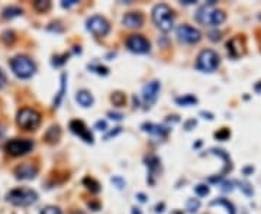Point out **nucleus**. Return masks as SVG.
<instances>
[{
  "instance_id": "36",
  "label": "nucleus",
  "mask_w": 261,
  "mask_h": 214,
  "mask_svg": "<svg viewBox=\"0 0 261 214\" xmlns=\"http://www.w3.org/2000/svg\"><path fill=\"white\" fill-rule=\"evenodd\" d=\"M109 117L113 119V120H122L124 116H122L121 113H112V111H110V113H109Z\"/></svg>"
},
{
  "instance_id": "15",
  "label": "nucleus",
  "mask_w": 261,
  "mask_h": 214,
  "mask_svg": "<svg viewBox=\"0 0 261 214\" xmlns=\"http://www.w3.org/2000/svg\"><path fill=\"white\" fill-rule=\"evenodd\" d=\"M142 129L148 133L157 135V136H166L169 133V128L160 126V125H154V123H145L142 125Z\"/></svg>"
},
{
  "instance_id": "34",
  "label": "nucleus",
  "mask_w": 261,
  "mask_h": 214,
  "mask_svg": "<svg viewBox=\"0 0 261 214\" xmlns=\"http://www.w3.org/2000/svg\"><path fill=\"white\" fill-rule=\"evenodd\" d=\"M94 128L97 129V130H106V129H108V125H106L105 120H99V122L94 125Z\"/></svg>"
},
{
  "instance_id": "32",
  "label": "nucleus",
  "mask_w": 261,
  "mask_h": 214,
  "mask_svg": "<svg viewBox=\"0 0 261 214\" xmlns=\"http://www.w3.org/2000/svg\"><path fill=\"white\" fill-rule=\"evenodd\" d=\"M67 58H68V55H63V57H54V60H52V65H54V67H60V65L64 64Z\"/></svg>"
},
{
  "instance_id": "37",
  "label": "nucleus",
  "mask_w": 261,
  "mask_h": 214,
  "mask_svg": "<svg viewBox=\"0 0 261 214\" xmlns=\"http://www.w3.org/2000/svg\"><path fill=\"white\" fill-rule=\"evenodd\" d=\"M61 4H63V7H70V6H73V4H77V0H68V1L64 0Z\"/></svg>"
},
{
  "instance_id": "3",
  "label": "nucleus",
  "mask_w": 261,
  "mask_h": 214,
  "mask_svg": "<svg viewBox=\"0 0 261 214\" xmlns=\"http://www.w3.org/2000/svg\"><path fill=\"white\" fill-rule=\"evenodd\" d=\"M10 68L15 72V75L19 77V78H29L37 71L35 63L26 55H18V57L12 58L10 60Z\"/></svg>"
},
{
  "instance_id": "38",
  "label": "nucleus",
  "mask_w": 261,
  "mask_h": 214,
  "mask_svg": "<svg viewBox=\"0 0 261 214\" xmlns=\"http://www.w3.org/2000/svg\"><path fill=\"white\" fill-rule=\"evenodd\" d=\"M222 190L223 191H232V182H225L222 185Z\"/></svg>"
},
{
  "instance_id": "14",
  "label": "nucleus",
  "mask_w": 261,
  "mask_h": 214,
  "mask_svg": "<svg viewBox=\"0 0 261 214\" xmlns=\"http://www.w3.org/2000/svg\"><path fill=\"white\" fill-rule=\"evenodd\" d=\"M122 23L127 28H141L144 25V16L141 13H136V12H130L124 16Z\"/></svg>"
},
{
  "instance_id": "24",
  "label": "nucleus",
  "mask_w": 261,
  "mask_h": 214,
  "mask_svg": "<svg viewBox=\"0 0 261 214\" xmlns=\"http://www.w3.org/2000/svg\"><path fill=\"white\" fill-rule=\"evenodd\" d=\"M199 207H200V201H199V200L192 198V200L187 201V212H189V213H195V212H197Z\"/></svg>"
},
{
  "instance_id": "25",
  "label": "nucleus",
  "mask_w": 261,
  "mask_h": 214,
  "mask_svg": "<svg viewBox=\"0 0 261 214\" xmlns=\"http://www.w3.org/2000/svg\"><path fill=\"white\" fill-rule=\"evenodd\" d=\"M125 96L122 94V93H115L113 96H112V102H113V105H116V106H122L124 103H125Z\"/></svg>"
},
{
  "instance_id": "41",
  "label": "nucleus",
  "mask_w": 261,
  "mask_h": 214,
  "mask_svg": "<svg viewBox=\"0 0 261 214\" xmlns=\"http://www.w3.org/2000/svg\"><path fill=\"white\" fill-rule=\"evenodd\" d=\"M250 172H254V168H253V167H247V168H244V174H245V175L250 174Z\"/></svg>"
},
{
  "instance_id": "7",
  "label": "nucleus",
  "mask_w": 261,
  "mask_h": 214,
  "mask_svg": "<svg viewBox=\"0 0 261 214\" xmlns=\"http://www.w3.org/2000/svg\"><path fill=\"white\" fill-rule=\"evenodd\" d=\"M32 148H34V143L32 141H28V139H10L4 146L6 152L12 156H23L28 152H31Z\"/></svg>"
},
{
  "instance_id": "43",
  "label": "nucleus",
  "mask_w": 261,
  "mask_h": 214,
  "mask_svg": "<svg viewBox=\"0 0 261 214\" xmlns=\"http://www.w3.org/2000/svg\"><path fill=\"white\" fill-rule=\"evenodd\" d=\"M138 197H139L141 201H145V195H144V194H138Z\"/></svg>"
},
{
  "instance_id": "4",
  "label": "nucleus",
  "mask_w": 261,
  "mask_h": 214,
  "mask_svg": "<svg viewBox=\"0 0 261 214\" xmlns=\"http://www.w3.org/2000/svg\"><path fill=\"white\" fill-rule=\"evenodd\" d=\"M7 201L13 206L18 207H28L32 206L34 203H37L38 200V194L35 193L31 188H15L10 193L7 194Z\"/></svg>"
},
{
  "instance_id": "9",
  "label": "nucleus",
  "mask_w": 261,
  "mask_h": 214,
  "mask_svg": "<svg viewBox=\"0 0 261 214\" xmlns=\"http://www.w3.org/2000/svg\"><path fill=\"white\" fill-rule=\"evenodd\" d=\"M177 38L183 43H196L202 39V34L199 29H196L190 25H181L177 28Z\"/></svg>"
},
{
  "instance_id": "23",
  "label": "nucleus",
  "mask_w": 261,
  "mask_h": 214,
  "mask_svg": "<svg viewBox=\"0 0 261 214\" xmlns=\"http://www.w3.org/2000/svg\"><path fill=\"white\" fill-rule=\"evenodd\" d=\"M34 6H35L37 10L45 12V10H48V9L51 7V3H49L48 0H37V1L34 3Z\"/></svg>"
},
{
  "instance_id": "13",
  "label": "nucleus",
  "mask_w": 261,
  "mask_h": 214,
  "mask_svg": "<svg viewBox=\"0 0 261 214\" xmlns=\"http://www.w3.org/2000/svg\"><path fill=\"white\" fill-rule=\"evenodd\" d=\"M38 174V168L29 162L21 164L19 167H16L15 170V175L18 179H34Z\"/></svg>"
},
{
  "instance_id": "40",
  "label": "nucleus",
  "mask_w": 261,
  "mask_h": 214,
  "mask_svg": "<svg viewBox=\"0 0 261 214\" xmlns=\"http://www.w3.org/2000/svg\"><path fill=\"white\" fill-rule=\"evenodd\" d=\"M190 126H196V120H190V122L186 123V129L187 130H190Z\"/></svg>"
},
{
  "instance_id": "39",
  "label": "nucleus",
  "mask_w": 261,
  "mask_h": 214,
  "mask_svg": "<svg viewBox=\"0 0 261 214\" xmlns=\"http://www.w3.org/2000/svg\"><path fill=\"white\" fill-rule=\"evenodd\" d=\"M200 114H202V116H206L205 119H209V120H212V119H214V114H211V113H206V111H202Z\"/></svg>"
},
{
  "instance_id": "20",
  "label": "nucleus",
  "mask_w": 261,
  "mask_h": 214,
  "mask_svg": "<svg viewBox=\"0 0 261 214\" xmlns=\"http://www.w3.org/2000/svg\"><path fill=\"white\" fill-rule=\"evenodd\" d=\"M22 9L21 7H16V6H10V7H6L3 10V18L6 19H12V18H16V16H21Z\"/></svg>"
},
{
  "instance_id": "16",
  "label": "nucleus",
  "mask_w": 261,
  "mask_h": 214,
  "mask_svg": "<svg viewBox=\"0 0 261 214\" xmlns=\"http://www.w3.org/2000/svg\"><path fill=\"white\" fill-rule=\"evenodd\" d=\"M76 100H77V103H79L80 106L83 107H90L93 105V96H91L88 91H86V90L79 91L77 96H76Z\"/></svg>"
},
{
  "instance_id": "6",
  "label": "nucleus",
  "mask_w": 261,
  "mask_h": 214,
  "mask_svg": "<svg viewBox=\"0 0 261 214\" xmlns=\"http://www.w3.org/2000/svg\"><path fill=\"white\" fill-rule=\"evenodd\" d=\"M16 122L25 130H35L41 125V114L37 110H34V108L25 107V108L19 110Z\"/></svg>"
},
{
  "instance_id": "46",
  "label": "nucleus",
  "mask_w": 261,
  "mask_h": 214,
  "mask_svg": "<svg viewBox=\"0 0 261 214\" xmlns=\"http://www.w3.org/2000/svg\"><path fill=\"white\" fill-rule=\"evenodd\" d=\"M73 214H85V213H82V212H76V213H73Z\"/></svg>"
},
{
  "instance_id": "11",
  "label": "nucleus",
  "mask_w": 261,
  "mask_h": 214,
  "mask_svg": "<svg viewBox=\"0 0 261 214\" xmlns=\"http://www.w3.org/2000/svg\"><path fill=\"white\" fill-rule=\"evenodd\" d=\"M160 88H161V86H160L158 81H151V83L144 86V88H142V100H144L145 106L150 107L157 102Z\"/></svg>"
},
{
  "instance_id": "45",
  "label": "nucleus",
  "mask_w": 261,
  "mask_h": 214,
  "mask_svg": "<svg viewBox=\"0 0 261 214\" xmlns=\"http://www.w3.org/2000/svg\"><path fill=\"white\" fill-rule=\"evenodd\" d=\"M172 214H183V213H181V212H178V210H175V212H173Z\"/></svg>"
},
{
  "instance_id": "8",
  "label": "nucleus",
  "mask_w": 261,
  "mask_h": 214,
  "mask_svg": "<svg viewBox=\"0 0 261 214\" xmlns=\"http://www.w3.org/2000/svg\"><path fill=\"white\" fill-rule=\"evenodd\" d=\"M87 29L93 34V35H96V36H106L109 34V31H110V25H109V22L103 18V16H99V15H94V16H91L86 23Z\"/></svg>"
},
{
  "instance_id": "33",
  "label": "nucleus",
  "mask_w": 261,
  "mask_h": 214,
  "mask_svg": "<svg viewBox=\"0 0 261 214\" xmlns=\"http://www.w3.org/2000/svg\"><path fill=\"white\" fill-rule=\"evenodd\" d=\"M6 84H7V77H6V74L3 72V70L0 68V88H3Z\"/></svg>"
},
{
  "instance_id": "29",
  "label": "nucleus",
  "mask_w": 261,
  "mask_h": 214,
  "mask_svg": "<svg viewBox=\"0 0 261 214\" xmlns=\"http://www.w3.org/2000/svg\"><path fill=\"white\" fill-rule=\"evenodd\" d=\"M41 214H63L61 210L58 207H54V206H49V207H45Z\"/></svg>"
},
{
  "instance_id": "19",
  "label": "nucleus",
  "mask_w": 261,
  "mask_h": 214,
  "mask_svg": "<svg viewBox=\"0 0 261 214\" xmlns=\"http://www.w3.org/2000/svg\"><path fill=\"white\" fill-rule=\"evenodd\" d=\"M175 103L180 105V106H193V105L197 103V99H196L195 96H192V94H186L183 97H177Z\"/></svg>"
},
{
  "instance_id": "26",
  "label": "nucleus",
  "mask_w": 261,
  "mask_h": 214,
  "mask_svg": "<svg viewBox=\"0 0 261 214\" xmlns=\"http://www.w3.org/2000/svg\"><path fill=\"white\" fill-rule=\"evenodd\" d=\"M195 193L197 194L199 197H205V195L209 194V187L205 185V184H199V185H196L195 187Z\"/></svg>"
},
{
  "instance_id": "18",
  "label": "nucleus",
  "mask_w": 261,
  "mask_h": 214,
  "mask_svg": "<svg viewBox=\"0 0 261 214\" xmlns=\"http://www.w3.org/2000/svg\"><path fill=\"white\" fill-rule=\"evenodd\" d=\"M60 135H61L60 128H58V126H52V128H49V130L45 133V139H46L49 143H54V142H57V141L60 139Z\"/></svg>"
},
{
  "instance_id": "42",
  "label": "nucleus",
  "mask_w": 261,
  "mask_h": 214,
  "mask_svg": "<svg viewBox=\"0 0 261 214\" xmlns=\"http://www.w3.org/2000/svg\"><path fill=\"white\" fill-rule=\"evenodd\" d=\"M254 88H256V91H259V93H260L261 91V81H260V84H256V87H254Z\"/></svg>"
},
{
  "instance_id": "17",
  "label": "nucleus",
  "mask_w": 261,
  "mask_h": 214,
  "mask_svg": "<svg viewBox=\"0 0 261 214\" xmlns=\"http://www.w3.org/2000/svg\"><path fill=\"white\" fill-rule=\"evenodd\" d=\"M211 206H225L228 214H235V207H234V204H232L229 200H226V198H218V200H214V201L211 203Z\"/></svg>"
},
{
  "instance_id": "27",
  "label": "nucleus",
  "mask_w": 261,
  "mask_h": 214,
  "mask_svg": "<svg viewBox=\"0 0 261 214\" xmlns=\"http://www.w3.org/2000/svg\"><path fill=\"white\" fill-rule=\"evenodd\" d=\"M229 130L228 129H220L219 132L215 133V138H217L218 141H225V139H228L229 138Z\"/></svg>"
},
{
  "instance_id": "1",
  "label": "nucleus",
  "mask_w": 261,
  "mask_h": 214,
  "mask_svg": "<svg viewBox=\"0 0 261 214\" xmlns=\"http://www.w3.org/2000/svg\"><path fill=\"white\" fill-rule=\"evenodd\" d=\"M215 4V0H211L208 4L202 6L197 13H196V21L199 22L200 25H205V26H218L220 23H223L226 19V15L223 10H219L214 7Z\"/></svg>"
},
{
  "instance_id": "12",
  "label": "nucleus",
  "mask_w": 261,
  "mask_h": 214,
  "mask_svg": "<svg viewBox=\"0 0 261 214\" xmlns=\"http://www.w3.org/2000/svg\"><path fill=\"white\" fill-rule=\"evenodd\" d=\"M70 129L74 135L80 136L86 143H93V135L90 133V130L86 128V125L82 120H71Z\"/></svg>"
},
{
  "instance_id": "21",
  "label": "nucleus",
  "mask_w": 261,
  "mask_h": 214,
  "mask_svg": "<svg viewBox=\"0 0 261 214\" xmlns=\"http://www.w3.org/2000/svg\"><path fill=\"white\" fill-rule=\"evenodd\" d=\"M83 184L87 185V188H88L91 193H99V191H100V185H99V182L94 181L93 178H88V177H87V178L83 179Z\"/></svg>"
},
{
  "instance_id": "35",
  "label": "nucleus",
  "mask_w": 261,
  "mask_h": 214,
  "mask_svg": "<svg viewBox=\"0 0 261 214\" xmlns=\"http://www.w3.org/2000/svg\"><path fill=\"white\" fill-rule=\"evenodd\" d=\"M209 36H211V39H212V41H219V39H220V32H218V31H212V32L209 34Z\"/></svg>"
},
{
  "instance_id": "31",
  "label": "nucleus",
  "mask_w": 261,
  "mask_h": 214,
  "mask_svg": "<svg viewBox=\"0 0 261 214\" xmlns=\"http://www.w3.org/2000/svg\"><path fill=\"white\" fill-rule=\"evenodd\" d=\"M88 68H90V70H96L94 72H97V74H103V75L108 74V68H106V67H100V65H88Z\"/></svg>"
},
{
  "instance_id": "5",
  "label": "nucleus",
  "mask_w": 261,
  "mask_h": 214,
  "mask_svg": "<svg viewBox=\"0 0 261 214\" xmlns=\"http://www.w3.org/2000/svg\"><path fill=\"white\" fill-rule=\"evenodd\" d=\"M220 64V58L215 51L212 49H205L199 54L196 68L202 72H214Z\"/></svg>"
},
{
  "instance_id": "30",
  "label": "nucleus",
  "mask_w": 261,
  "mask_h": 214,
  "mask_svg": "<svg viewBox=\"0 0 261 214\" xmlns=\"http://www.w3.org/2000/svg\"><path fill=\"white\" fill-rule=\"evenodd\" d=\"M239 188L247 194V195H253V193H254L253 188H251V185L248 182H239Z\"/></svg>"
},
{
  "instance_id": "44",
  "label": "nucleus",
  "mask_w": 261,
  "mask_h": 214,
  "mask_svg": "<svg viewBox=\"0 0 261 214\" xmlns=\"http://www.w3.org/2000/svg\"><path fill=\"white\" fill-rule=\"evenodd\" d=\"M132 214H141L139 209H132Z\"/></svg>"
},
{
  "instance_id": "22",
  "label": "nucleus",
  "mask_w": 261,
  "mask_h": 214,
  "mask_svg": "<svg viewBox=\"0 0 261 214\" xmlns=\"http://www.w3.org/2000/svg\"><path fill=\"white\" fill-rule=\"evenodd\" d=\"M64 91H65V74H63V75H61V88H60V91H58L57 99L54 100V107L60 106L61 99H63V96H64Z\"/></svg>"
},
{
  "instance_id": "28",
  "label": "nucleus",
  "mask_w": 261,
  "mask_h": 214,
  "mask_svg": "<svg viewBox=\"0 0 261 214\" xmlns=\"http://www.w3.org/2000/svg\"><path fill=\"white\" fill-rule=\"evenodd\" d=\"M1 38H3V41L6 43H12L15 41V34H13L12 31H6Z\"/></svg>"
},
{
  "instance_id": "10",
  "label": "nucleus",
  "mask_w": 261,
  "mask_h": 214,
  "mask_svg": "<svg viewBox=\"0 0 261 214\" xmlns=\"http://www.w3.org/2000/svg\"><path fill=\"white\" fill-rule=\"evenodd\" d=\"M127 46L135 54H147L151 49V43L142 35H130L127 39Z\"/></svg>"
},
{
  "instance_id": "2",
  "label": "nucleus",
  "mask_w": 261,
  "mask_h": 214,
  "mask_svg": "<svg viewBox=\"0 0 261 214\" xmlns=\"http://www.w3.org/2000/svg\"><path fill=\"white\" fill-rule=\"evenodd\" d=\"M152 21L163 32H170L174 26V13L172 7L166 3L157 4L152 9Z\"/></svg>"
}]
</instances>
